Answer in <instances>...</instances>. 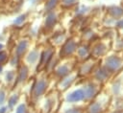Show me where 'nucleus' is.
Listing matches in <instances>:
<instances>
[{
  "mask_svg": "<svg viewBox=\"0 0 123 113\" xmlns=\"http://www.w3.org/2000/svg\"><path fill=\"white\" fill-rule=\"evenodd\" d=\"M48 87V79L45 78H40L35 80V82L32 85L30 94L31 97L35 100L39 99L41 96L44 95V93L46 92Z\"/></svg>",
  "mask_w": 123,
  "mask_h": 113,
  "instance_id": "obj_1",
  "label": "nucleus"
},
{
  "mask_svg": "<svg viewBox=\"0 0 123 113\" xmlns=\"http://www.w3.org/2000/svg\"><path fill=\"white\" fill-rule=\"evenodd\" d=\"M78 45L77 42L73 39H68L65 42H63L62 46L61 47L60 50V57L61 58H65V57H70L76 51H77Z\"/></svg>",
  "mask_w": 123,
  "mask_h": 113,
  "instance_id": "obj_2",
  "label": "nucleus"
},
{
  "mask_svg": "<svg viewBox=\"0 0 123 113\" xmlns=\"http://www.w3.org/2000/svg\"><path fill=\"white\" fill-rule=\"evenodd\" d=\"M110 73H113L117 71L121 66V59L117 56H107L103 65Z\"/></svg>",
  "mask_w": 123,
  "mask_h": 113,
  "instance_id": "obj_3",
  "label": "nucleus"
},
{
  "mask_svg": "<svg viewBox=\"0 0 123 113\" xmlns=\"http://www.w3.org/2000/svg\"><path fill=\"white\" fill-rule=\"evenodd\" d=\"M83 90L85 93V102H89L94 99L98 93V86L94 82H86L83 86Z\"/></svg>",
  "mask_w": 123,
  "mask_h": 113,
  "instance_id": "obj_4",
  "label": "nucleus"
},
{
  "mask_svg": "<svg viewBox=\"0 0 123 113\" xmlns=\"http://www.w3.org/2000/svg\"><path fill=\"white\" fill-rule=\"evenodd\" d=\"M65 101L68 103H77L85 101V93L83 88H78L66 95Z\"/></svg>",
  "mask_w": 123,
  "mask_h": 113,
  "instance_id": "obj_5",
  "label": "nucleus"
},
{
  "mask_svg": "<svg viewBox=\"0 0 123 113\" xmlns=\"http://www.w3.org/2000/svg\"><path fill=\"white\" fill-rule=\"evenodd\" d=\"M54 56V50L52 48H47L45 49L39 56V60H38V66L40 68H45L46 65L48 64V62L51 60V58Z\"/></svg>",
  "mask_w": 123,
  "mask_h": 113,
  "instance_id": "obj_6",
  "label": "nucleus"
},
{
  "mask_svg": "<svg viewBox=\"0 0 123 113\" xmlns=\"http://www.w3.org/2000/svg\"><path fill=\"white\" fill-rule=\"evenodd\" d=\"M71 70H72L71 69V65L69 63H63V64H61V65L57 66L54 69V73H55L56 77L61 79L63 77L71 74Z\"/></svg>",
  "mask_w": 123,
  "mask_h": 113,
  "instance_id": "obj_7",
  "label": "nucleus"
},
{
  "mask_svg": "<svg viewBox=\"0 0 123 113\" xmlns=\"http://www.w3.org/2000/svg\"><path fill=\"white\" fill-rule=\"evenodd\" d=\"M75 77H76L75 74H69V75L63 77L62 79H61V80L59 81V84H58L59 89L61 91H64V90L68 89L72 85V83L74 82Z\"/></svg>",
  "mask_w": 123,
  "mask_h": 113,
  "instance_id": "obj_8",
  "label": "nucleus"
},
{
  "mask_svg": "<svg viewBox=\"0 0 123 113\" xmlns=\"http://www.w3.org/2000/svg\"><path fill=\"white\" fill-rule=\"evenodd\" d=\"M29 44H30V43H29V40H27V39H22V40H20V41L17 43V45L15 46L14 55H15L17 57L21 58V57L26 54V52L28 51Z\"/></svg>",
  "mask_w": 123,
  "mask_h": 113,
  "instance_id": "obj_9",
  "label": "nucleus"
},
{
  "mask_svg": "<svg viewBox=\"0 0 123 113\" xmlns=\"http://www.w3.org/2000/svg\"><path fill=\"white\" fill-rule=\"evenodd\" d=\"M29 75V68L27 65H21L19 67V70L16 74V79H15V82L14 84H19V83H23L26 79L28 78Z\"/></svg>",
  "mask_w": 123,
  "mask_h": 113,
  "instance_id": "obj_10",
  "label": "nucleus"
},
{
  "mask_svg": "<svg viewBox=\"0 0 123 113\" xmlns=\"http://www.w3.org/2000/svg\"><path fill=\"white\" fill-rule=\"evenodd\" d=\"M58 21V15L57 13L53 11H49L45 17V22H44V28L46 30H51L54 28V26L56 25Z\"/></svg>",
  "mask_w": 123,
  "mask_h": 113,
  "instance_id": "obj_11",
  "label": "nucleus"
},
{
  "mask_svg": "<svg viewBox=\"0 0 123 113\" xmlns=\"http://www.w3.org/2000/svg\"><path fill=\"white\" fill-rule=\"evenodd\" d=\"M110 74L111 73L104 66H102V67H99L97 70L94 71V79L97 81L102 82V81H105V80H107L109 79Z\"/></svg>",
  "mask_w": 123,
  "mask_h": 113,
  "instance_id": "obj_12",
  "label": "nucleus"
},
{
  "mask_svg": "<svg viewBox=\"0 0 123 113\" xmlns=\"http://www.w3.org/2000/svg\"><path fill=\"white\" fill-rule=\"evenodd\" d=\"M104 107L103 103L99 101H94L88 104L86 109L85 110V113H103Z\"/></svg>",
  "mask_w": 123,
  "mask_h": 113,
  "instance_id": "obj_13",
  "label": "nucleus"
},
{
  "mask_svg": "<svg viewBox=\"0 0 123 113\" xmlns=\"http://www.w3.org/2000/svg\"><path fill=\"white\" fill-rule=\"evenodd\" d=\"M39 56H40L39 51L37 49H33L32 51L29 52V54L26 57V60L29 65H36L37 62L39 60Z\"/></svg>",
  "mask_w": 123,
  "mask_h": 113,
  "instance_id": "obj_14",
  "label": "nucleus"
},
{
  "mask_svg": "<svg viewBox=\"0 0 123 113\" xmlns=\"http://www.w3.org/2000/svg\"><path fill=\"white\" fill-rule=\"evenodd\" d=\"M18 102H19V95L17 93H13L10 95L9 98L7 99V106L9 110H12L15 107V105L18 103Z\"/></svg>",
  "mask_w": 123,
  "mask_h": 113,
  "instance_id": "obj_15",
  "label": "nucleus"
},
{
  "mask_svg": "<svg viewBox=\"0 0 123 113\" xmlns=\"http://www.w3.org/2000/svg\"><path fill=\"white\" fill-rule=\"evenodd\" d=\"M105 53H106V47L103 43H98L93 47V49H91V55H93L94 57H99L103 56Z\"/></svg>",
  "mask_w": 123,
  "mask_h": 113,
  "instance_id": "obj_16",
  "label": "nucleus"
},
{
  "mask_svg": "<svg viewBox=\"0 0 123 113\" xmlns=\"http://www.w3.org/2000/svg\"><path fill=\"white\" fill-rule=\"evenodd\" d=\"M15 79H16V73L13 70H9V71H7L5 73L4 79H5V82L8 85L14 83L15 82Z\"/></svg>",
  "mask_w": 123,
  "mask_h": 113,
  "instance_id": "obj_17",
  "label": "nucleus"
},
{
  "mask_svg": "<svg viewBox=\"0 0 123 113\" xmlns=\"http://www.w3.org/2000/svg\"><path fill=\"white\" fill-rule=\"evenodd\" d=\"M76 53H77V55H78V56H79L80 58L85 59V58L89 55L90 51H89V48H88L86 45H82V46H80V47L77 48Z\"/></svg>",
  "mask_w": 123,
  "mask_h": 113,
  "instance_id": "obj_18",
  "label": "nucleus"
},
{
  "mask_svg": "<svg viewBox=\"0 0 123 113\" xmlns=\"http://www.w3.org/2000/svg\"><path fill=\"white\" fill-rule=\"evenodd\" d=\"M54 104H55V99L53 97H47L44 103V107H43L44 113H50L53 109Z\"/></svg>",
  "mask_w": 123,
  "mask_h": 113,
  "instance_id": "obj_19",
  "label": "nucleus"
},
{
  "mask_svg": "<svg viewBox=\"0 0 123 113\" xmlns=\"http://www.w3.org/2000/svg\"><path fill=\"white\" fill-rule=\"evenodd\" d=\"M58 4H59V0H47V2L45 3V11L47 12L53 11Z\"/></svg>",
  "mask_w": 123,
  "mask_h": 113,
  "instance_id": "obj_20",
  "label": "nucleus"
},
{
  "mask_svg": "<svg viewBox=\"0 0 123 113\" xmlns=\"http://www.w3.org/2000/svg\"><path fill=\"white\" fill-rule=\"evenodd\" d=\"M92 68H93V64H92V62H85L84 65L81 67L80 72L83 73L84 75H86V74L90 73V71H91Z\"/></svg>",
  "mask_w": 123,
  "mask_h": 113,
  "instance_id": "obj_21",
  "label": "nucleus"
},
{
  "mask_svg": "<svg viewBox=\"0 0 123 113\" xmlns=\"http://www.w3.org/2000/svg\"><path fill=\"white\" fill-rule=\"evenodd\" d=\"M25 20H26V14H20V15H18L14 20H13V25L14 26H16V27H19V26H21L24 22H25Z\"/></svg>",
  "mask_w": 123,
  "mask_h": 113,
  "instance_id": "obj_22",
  "label": "nucleus"
},
{
  "mask_svg": "<svg viewBox=\"0 0 123 113\" xmlns=\"http://www.w3.org/2000/svg\"><path fill=\"white\" fill-rule=\"evenodd\" d=\"M9 58H10V56L5 50L0 51V65L4 66V64L9 61Z\"/></svg>",
  "mask_w": 123,
  "mask_h": 113,
  "instance_id": "obj_23",
  "label": "nucleus"
},
{
  "mask_svg": "<svg viewBox=\"0 0 123 113\" xmlns=\"http://www.w3.org/2000/svg\"><path fill=\"white\" fill-rule=\"evenodd\" d=\"M110 13H111L113 17H119V16L122 15L123 11H122L121 9H119V8H117V7H112V8L110 9Z\"/></svg>",
  "mask_w": 123,
  "mask_h": 113,
  "instance_id": "obj_24",
  "label": "nucleus"
},
{
  "mask_svg": "<svg viewBox=\"0 0 123 113\" xmlns=\"http://www.w3.org/2000/svg\"><path fill=\"white\" fill-rule=\"evenodd\" d=\"M7 98H8L7 91L4 88H0V106L4 105L5 102H7Z\"/></svg>",
  "mask_w": 123,
  "mask_h": 113,
  "instance_id": "obj_25",
  "label": "nucleus"
},
{
  "mask_svg": "<svg viewBox=\"0 0 123 113\" xmlns=\"http://www.w3.org/2000/svg\"><path fill=\"white\" fill-rule=\"evenodd\" d=\"M64 39H65L64 34H62V33H59V34H55V35L53 36V40H54L57 44H62V43H63V42H64Z\"/></svg>",
  "mask_w": 123,
  "mask_h": 113,
  "instance_id": "obj_26",
  "label": "nucleus"
},
{
  "mask_svg": "<svg viewBox=\"0 0 123 113\" xmlns=\"http://www.w3.org/2000/svg\"><path fill=\"white\" fill-rule=\"evenodd\" d=\"M62 113H85V110L81 107H71L65 109Z\"/></svg>",
  "mask_w": 123,
  "mask_h": 113,
  "instance_id": "obj_27",
  "label": "nucleus"
},
{
  "mask_svg": "<svg viewBox=\"0 0 123 113\" xmlns=\"http://www.w3.org/2000/svg\"><path fill=\"white\" fill-rule=\"evenodd\" d=\"M77 2H78V0H62L61 4L65 8H70L74 5H76Z\"/></svg>",
  "mask_w": 123,
  "mask_h": 113,
  "instance_id": "obj_28",
  "label": "nucleus"
},
{
  "mask_svg": "<svg viewBox=\"0 0 123 113\" xmlns=\"http://www.w3.org/2000/svg\"><path fill=\"white\" fill-rule=\"evenodd\" d=\"M27 112H28V109H27L26 104L25 103H20L16 106L14 113H27Z\"/></svg>",
  "mask_w": 123,
  "mask_h": 113,
  "instance_id": "obj_29",
  "label": "nucleus"
},
{
  "mask_svg": "<svg viewBox=\"0 0 123 113\" xmlns=\"http://www.w3.org/2000/svg\"><path fill=\"white\" fill-rule=\"evenodd\" d=\"M19 59H20L19 57H17L15 55H13L12 56H11V58H9V62H10V64H11L12 66H15V65L18 64Z\"/></svg>",
  "mask_w": 123,
  "mask_h": 113,
  "instance_id": "obj_30",
  "label": "nucleus"
},
{
  "mask_svg": "<svg viewBox=\"0 0 123 113\" xmlns=\"http://www.w3.org/2000/svg\"><path fill=\"white\" fill-rule=\"evenodd\" d=\"M87 10H88V9H87L86 6H81V7H79V8L77 9V11H76V12H77L78 14H81V15H82V14H85V13L87 11Z\"/></svg>",
  "mask_w": 123,
  "mask_h": 113,
  "instance_id": "obj_31",
  "label": "nucleus"
},
{
  "mask_svg": "<svg viewBox=\"0 0 123 113\" xmlns=\"http://www.w3.org/2000/svg\"><path fill=\"white\" fill-rule=\"evenodd\" d=\"M8 111H9V108L7 105L4 104L0 106V113H8Z\"/></svg>",
  "mask_w": 123,
  "mask_h": 113,
  "instance_id": "obj_32",
  "label": "nucleus"
},
{
  "mask_svg": "<svg viewBox=\"0 0 123 113\" xmlns=\"http://www.w3.org/2000/svg\"><path fill=\"white\" fill-rule=\"evenodd\" d=\"M117 26H119V27L123 28V19H122V20H120V21L117 23Z\"/></svg>",
  "mask_w": 123,
  "mask_h": 113,
  "instance_id": "obj_33",
  "label": "nucleus"
},
{
  "mask_svg": "<svg viewBox=\"0 0 123 113\" xmlns=\"http://www.w3.org/2000/svg\"><path fill=\"white\" fill-rule=\"evenodd\" d=\"M4 48H5L4 43H2V42L0 41V51H3V50H4Z\"/></svg>",
  "mask_w": 123,
  "mask_h": 113,
  "instance_id": "obj_34",
  "label": "nucleus"
},
{
  "mask_svg": "<svg viewBox=\"0 0 123 113\" xmlns=\"http://www.w3.org/2000/svg\"><path fill=\"white\" fill-rule=\"evenodd\" d=\"M3 71H4V66H3V65H0V76L2 75Z\"/></svg>",
  "mask_w": 123,
  "mask_h": 113,
  "instance_id": "obj_35",
  "label": "nucleus"
}]
</instances>
